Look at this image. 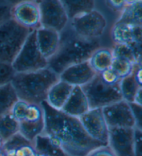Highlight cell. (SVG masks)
<instances>
[{
    "instance_id": "6da1fadb",
    "label": "cell",
    "mask_w": 142,
    "mask_h": 156,
    "mask_svg": "<svg viewBox=\"0 0 142 156\" xmlns=\"http://www.w3.org/2000/svg\"><path fill=\"white\" fill-rule=\"evenodd\" d=\"M41 105L44 112L42 134L66 156H87L95 148L104 146L89 136L78 118L55 110L45 101Z\"/></svg>"
},
{
    "instance_id": "7a4b0ae2",
    "label": "cell",
    "mask_w": 142,
    "mask_h": 156,
    "mask_svg": "<svg viewBox=\"0 0 142 156\" xmlns=\"http://www.w3.org/2000/svg\"><path fill=\"white\" fill-rule=\"evenodd\" d=\"M60 34L59 49L48 61V67L58 75L73 65L87 61L94 51L101 47L99 39L89 40L78 36L69 23Z\"/></svg>"
},
{
    "instance_id": "3957f363",
    "label": "cell",
    "mask_w": 142,
    "mask_h": 156,
    "mask_svg": "<svg viewBox=\"0 0 142 156\" xmlns=\"http://www.w3.org/2000/svg\"><path fill=\"white\" fill-rule=\"evenodd\" d=\"M59 80V75L47 68L37 71L16 73L11 81L20 100L29 104H42L46 101L47 93Z\"/></svg>"
},
{
    "instance_id": "277c9868",
    "label": "cell",
    "mask_w": 142,
    "mask_h": 156,
    "mask_svg": "<svg viewBox=\"0 0 142 156\" xmlns=\"http://www.w3.org/2000/svg\"><path fill=\"white\" fill-rule=\"evenodd\" d=\"M33 31L19 25L12 18L0 26V62L11 64L28 36Z\"/></svg>"
},
{
    "instance_id": "5b68a950",
    "label": "cell",
    "mask_w": 142,
    "mask_h": 156,
    "mask_svg": "<svg viewBox=\"0 0 142 156\" xmlns=\"http://www.w3.org/2000/svg\"><path fill=\"white\" fill-rule=\"evenodd\" d=\"M81 88L87 97L90 109H102L122 100L119 85L106 84L98 74L90 83Z\"/></svg>"
},
{
    "instance_id": "8992f818",
    "label": "cell",
    "mask_w": 142,
    "mask_h": 156,
    "mask_svg": "<svg viewBox=\"0 0 142 156\" xmlns=\"http://www.w3.org/2000/svg\"><path fill=\"white\" fill-rule=\"evenodd\" d=\"M12 66L16 73L31 72L48 67V60L37 48L35 31H33L27 37Z\"/></svg>"
},
{
    "instance_id": "52a82bcc",
    "label": "cell",
    "mask_w": 142,
    "mask_h": 156,
    "mask_svg": "<svg viewBox=\"0 0 142 156\" xmlns=\"http://www.w3.org/2000/svg\"><path fill=\"white\" fill-rule=\"evenodd\" d=\"M107 24L104 15L96 9L69 22V26L78 36L89 40L99 39L105 33Z\"/></svg>"
},
{
    "instance_id": "ba28073f",
    "label": "cell",
    "mask_w": 142,
    "mask_h": 156,
    "mask_svg": "<svg viewBox=\"0 0 142 156\" xmlns=\"http://www.w3.org/2000/svg\"><path fill=\"white\" fill-rule=\"evenodd\" d=\"M17 122L19 123V133L34 143L44 130V112L42 105L28 103Z\"/></svg>"
},
{
    "instance_id": "9c48e42d",
    "label": "cell",
    "mask_w": 142,
    "mask_h": 156,
    "mask_svg": "<svg viewBox=\"0 0 142 156\" xmlns=\"http://www.w3.org/2000/svg\"><path fill=\"white\" fill-rule=\"evenodd\" d=\"M42 28L53 30L60 34L69 23L62 1L38 2Z\"/></svg>"
},
{
    "instance_id": "30bf717a",
    "label": "cell",
    "mask_w": 142,
    "mask_h": 156,
    "mask_svg": "<svg viewBox=\"0 0 142 156\" xmlns=\"http://www.w3.org/2000/svg\"><path fill=\"white\" fill-rule=\"evenodd\" d=\"M11 18L21 27L31 31L41 28L38 2H16L11 10Z\"/></svg>"
},
{
    "instance_id": "8fae6325",
    "label": "cell",
    "mask_w": 142,
    "mask_h": 156,
    "mask_svg": "<svg viewBox=\"0 0 142 156\" xmlns=\"http://www.w3.org/2000/svg\"><path fill=\"white\" fill-rule=\"evenodd\" d=\"M78 119L85 131L92 139L103 145H108L109 128L102 109H90Z\"/></svg>"
},
{
    "instance_id": "7c38bea8",
    "label": "cell",
    "mask_w": 142,
    "mask_h": 156,
    "mask_svg": "<svg viewBox=\"0 0 142 156\" xmlns=\"http://www.w3.org/2000/svg\"><path fill=\"white\" fill-rule=\"evenodd\" d=\"M104 118L109 128H134L135 122L130 104L121 100L102 108Z\"/></svg>"
},
{
    "instance_id": "4fadbf2b",
    "label": "cell",
    "mask_w": 142,
    "mask_h": 156,
    "mask_svg": "<svg viewBox=\"0 0 142 156\" xmlns=\"http://www.w3.org/2000/svg\"><path fill=\"white\" fill-rule=\"evenodd\" d=\"M134 128H109L108 146L115 156H134Z\"/></svg>"
},
{
    "instance_id": "5bb4252c",
    "label": "cell",
    "mask_w": 142,
    "mask_h": 156,
    "mask_svg": "<svg viewBox=\"0 0 142 156\" xmlns=\"http://www.w3.org/2000/svg\"><path fill=\"white\" fill-rule=\"evenodd\" d=\"M96 74L87 60L73 65L63 70L59 74V79L72 87H82L90 83Z\"/></svg>"
},
{
    "instance_id": "9a60e30c",
    "label": "cell",
    "mask_w": 142,
    "mask_h": 156,
    "mask_svg": "<svg viewBox=\"0 0 142 156\" xmlns=\"http://www.w3.org/2000/svg\"><path fill=\"white\" fill-rule=\"evenodd\" d=\"M35 38L40 52L49 61L59 49L60 34L53 30L41 27L35 31Z\"/></svg>"
},
{
    "instance_id": "2e32d148",
    "label": "cell",
    "mask_w": 142,
    "mask_h": 156,
    "mask_svg": "<svg viewBox=\"0 0 142 156\" xmlns=\"http://www.w3.org/2000/svg\"><path fill=\"white\" fill-rule=\"evenodd\" d=\"M110 34L115 44H142V26L115 22L112 27Z\"/></svg>"
},
{
    "instance_id": "e0dca14e",
    "label": "cell",
    "mask_w": 142,
    "mask_h": 156,
    "mask_svg": "<svg viewBox=\"0 0 142 156\" xmlns=\"http://www.w3.org/2000/svg\"><path fill=\"white\" fill-rule=\"evenodd\" d=\"M87 97L80 87H73L61 111L71 117L80 118L90 110Z\"/></svg>"
},
{
    "instance_id": "ac0fdd59",
    "label": "cell",
    "mask_w": 142,
    "mask_h": 156,
    "mask_svg": "<svg viewBox=\"0 0 142 156\" xmlns=\"http://www.w3.org/2000/svg\"><path fill=\"white\" fill-rule=\"evenodd\" d=\"M73 88L72 85L59 79L51 87L45 102L54 109L61 110L69 99Z\"/></svg>"
},
{
    "instance_id": "d6986e66",
    "label": "cell",
    "mask_w": 142,
    "mask_h": 156,
    "mask_svg": "<svg viewBox=\"0 0 142 156\" xmlns=\"http://www.w3.org/2000/svg\"><path fill=\"white\" fill-rule=\"evenodd\" d=\"M113 60L112 49L101 46L94 51L87 61L96 74H99L110 68Z\"/></svg>"
},
{
    "instance_id": "ffe728a7",
    "label": "cell",
    "mask_w": 142,
    "mask_h": 156,
    "mask_svg": "<svg viewBox=\"0 0 142 156\" xmlns=\"http://www.w3.org/2000/svg\"><path fill=\"white\" fill-rule=\"evenodd\" d=\"M116 22L132 26H142V2L126 1V6L120 12Z\"/></svg>"
},
{
    "instance_id": "44dd1931",
    "label": "cell",
    "mask_w": 142,
    "mask_h": 156,
    "mask_svg": "<svg viewBox=\"0 0 142 156\" xmlns=\"http://www.w3.org/2000/svg\"><path fill=\"white\" fill-rule=\"evenodd\" d=\"M141 45L134 43L133 44H115L112 50L114 58L128 60L133 65L141 64Z\"/></svg>"
},
{
    "instance_id": "7402d4cb",
    "label": "cell",
    "mask_w": 142,
    "mask_h": 156,
    "mask_svg": "<svg viewBox=\"0 0 142 156\" xmlns=\"http://www.w3.org/2000/svg\"><path fill=\"white\" fill-rule=\"evenodd\" d=\"M62 2L69 22L96 9L94 1H62Z\"/></svg>"
},
{
    "instance_id": "603a6c76",
    "label": "cell",
    "mask_w": 142,
    "mask_h": 156,
    "mask_svg": "<svg viewBox=\"0 0 142 156\" xmlns=\"http://www.w3.org/2000/svg\"><path fill=\"white\" fill-rule=\"evenodd\" d=\"M19 100L11 83L0 87V116L8 114Z\"/></svg>"
},
{
    "instance_id": "cb8c5ba5",
    "label": "cell",
    "mask_w": 142,
    "mask_h": 156,
    "mask_svg": "<svg viewBox=\"0 0 142 156\" xmlns=\"http://www.w3.org/2000/svg\"><path fill=\"white\" fill-rule=\"evenodd\" d=\"M19 133V123L11 113L0 116V137L4 143Z\"/></svg>"
},
{
    "instance_id": "d4e9b609",
    "label": "cell",
    "mask_w": 142,
    "mask_h": 156,
    "mask_svg": "<svg viewBox=\"0 0 142 156\" xmlns=\"http://www.w3.org/2000/svg\"><path fill=\"white\" fill-rule=\"evenodd\" d=\"M141 87H142L137 84L133 75L121 79L119 83V88L122 100L128 104L133 103L134 96Z\"/></svg>"
},
{
    "instance_id": "484cf974",
    "label": "cell",
    "mask_w": 142,
    "mask_h": 156,
    "mask_svg": "<svg viewBox=\"0 0 142 156\" xmlns=\"http://www.w3.org/2000/svg\"><path fill=\"white\" fill-rule=\"evenodd\" d=\"M37 153H42L46 156H66L59 148L55 147L47 136L40 135L34 142Z\"/></svg>"
},
{
    "instance_id": "4316f807",
    "label": "cell",
    "mask_w": 142,
    "mask_h": 156,
    "mask_svg": "<svg viewBox=\"0 0 142 156\" xmlns=\"http://www.w3.org/2000/svg\"><path fill=\"white\" fill-rule=\"evenodd\" d=\"M134 65L128 60L114 58L110 68L115 72L121 79L132 75Z\"/></svg>"
},
{
    "instance_id": "83f0119b",
    "label": "cell",
    "mask_w": 142,
    "mask_h": 156,
    "mask_svg": "<svg viewBox=\"0 0 142 156\" xmlns=\"http://www.w3.org/2000/svg\"><path fill=\"white\" fill-rule=\"evenodd\" d=\"M37 153L34 144L29 141L11 151L2 154L4 156H36Z\"/></svg>"
},
{
    "instance_id": "f1b7e54d",
    "label": "cell",
    "mask_w": 142,
    "mask_h": 156,
    "mask_svg": "<svg viewBox=\"0 0 142 156\" xmlns=\"http://www.w3.org/2000/svg\"><path fill=\"white\" fill-rule=\"evenodd\" d=\"M16 73L11 64L0 62V87L11 83Z\"/></svg>"
},
{
    "instance_id": "f546056e",
    "label": "cell",
    "mask_w": 142,
    "mask_h": 156,
    "mask_svg": "<svg viewBox=\"0 0 142 156\" xmlns=\"http://www.w3.org/2000/svg\"><path fill=\"white\" fill-rule=\"evenodd\" d=\"M16 2L0 1V26L11 19V10Z\"/></svg>"
},
{
    "instance_id": "4dcf8cb0",
    "label": "cell",
    "mask_w": 142,
    "mask_h": 156,
    "mask_svg": "<svg viewBox=\"0 0 142 156\" xmlns=\"http://www.w3.org/2000/svg\"><path fill=\"white\" fill-rule=\"evenodd\" d=\"M101 79L104 83L110 85H116L120 83L121 79L111 68L99 74Z\"/></svg>"
},
{
    "instance_id": "1f68e13d",
    "label": "cell",
    "mask_w": 142,
    "mask_h": 156,
    "mask_svg": "<svg viewBox=\"0 0 142 156\" xmlns=\"http://www.w3.org/2000/svg\"><path fill=\"white\" fill-rule=\"evenodd\" d=\"M134 156H142V130L134 129Z\"/></svg>"
},
{
    "instance_id": "d6a6232c",
    "label": "cell",
    "mask_w": 142,
    "mask_h": 156,
    "mask_svg": "<svg viewBox=\"0 0 142 156\" xmlns=\"http://www.w3.org/2000/svg\"><path fill=\"white\" fill-rule=\"evenodd\" d=\"M130 105L135 122V128L142 130V105L134 104L133 103L130 104Z\"/></svg>"
},
{
    "instance_id": "836d02e7",
    "label": "cell",
    "mask_w": 142,
    "mask_h": 156,
    "mask_svg": "<svg viewBox=\"0 0 142 156\" xmlns=\"http://www.w3.org/2000/svg\"><path fill=\"white\" fill-rule=\"evenodd\" d=\"M87 156H115L108 145L101 146L91 151Z\"/></svg>"
},
{
    "instance_id": "e575fe53",
    "label": "cell",
    "mask_w": 142,
    "mask_h": 156,
    "mask_svg": "<svg viewBox=\"0 0 142 156\" xmlns=\"http://www.w3.org/2000/svg\"><path fill=\"white\" fill-rule=\"evenodd\" d=\"M105 4L112 11L121 12L126 6V1H106Z\"/></svg>"
},
{
    "instance_id": "d590c367",
    "label": "cell",
    "mask_w": 142,
    "mask_h": 156,
    "mask_svg": "<svg viewBox=\"0 0 142 156\" xmlns=\"http://www.w3.org/2000/svg\"><path fill=\"white\" fill-rule=\"evenodd\" d=\"M142 64H134L133 67V71L132 73V75L135 80V81L137 83V84L142 87Z\"/></svg>"
},
{
    "instance_id": "8d00e7d4",
    "label": "cell",
    "mask_w": 142,
    "mask_h": 156,
    "mask_svg": "<svg viewBox=\"0 0 142 156\" xmlns=\"http://www.w3.org/2000/svg\"><path fill=\"white\" fill-rule=\"evenodd\" d=\"M141 94H142V87L139 89L137 94H135L134 98L133 104L139 105H142V99H141Z\"/></svg>"
},
{
    "instance_id": "74e56055",
    "label": "cell",
    "mask_w": 142,
    "mask_h": 156,
    "mask_svg": "<svg viewBox=\"0 0 142 156\" xmlns=\"http://www.w3.org/2000/svg\"><path fill=\"white\" fill-rule=\"evenodd\" d=\"M3 144H4V141L2 140L1 137H0V151H1L2 147H3Z\"/></svg>"
},
{
    "instance_id": "f35d334b",
    "label": "cell",
    "mask_w": 142,
    "mask_h": 156,
    "mask_svg": "<svg viewBox=\"0 0 142 156\" xmlns=\"http://www.w3.org/2000/svg\"><path fill=\"white\" fill-rule=\"evenodd\" d=\"M36 156H46V155H44V154H42V153H37V155H36Z\"/></svg>"
}]
</instances>
